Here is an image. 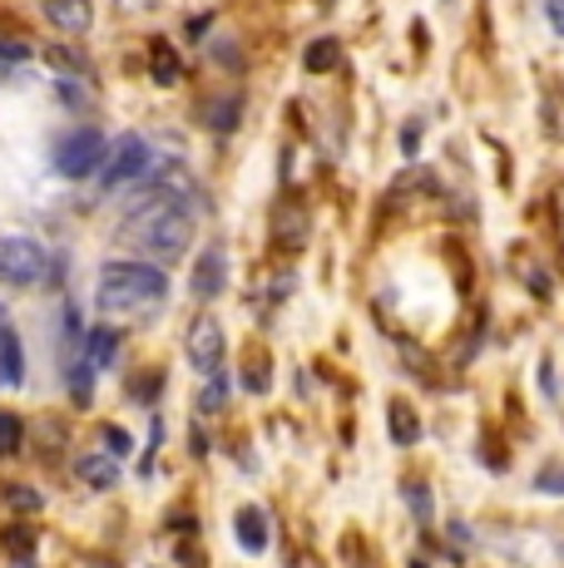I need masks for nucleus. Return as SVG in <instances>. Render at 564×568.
<instances>
[{
    "instance_id": "a878e982",
    "label": "nucleus",
    "mask_w": 564,
    "mask_h": 568,
    "mask_svg": "<svg viewBox=\"0 0 564 568\" xmlns=\"http://www.w3.org/2000/svg\"><path fill=\"white\" fill-rule=\"evenodd\" d=\"M26 45H10V40H0V60H10V64H20V60H26Z\"/></svg>"
},
{
    "instance_id": "b1692460",
    "label": "nucleus",
    "mask_w": 564,
    "mask_h": 568,
    "mask_svg": "<svg viewBox=\"0 0 564 568\" xmlns=\"http://www.w3.org/2000/svg\"><path fill=\"white\" fill-rule=\"evenodd\" d=\"M525 282H530V292H535V297H550V277L540 267H530L525 272Z\"/></svg>"
},
{
    "instance_id": "a211bd4d",
    "label": "nucleus",
    "mask_w": 564,
    "mask_h": 568,
    "mask_svg": "<svg viewBox=\"0 0 564 568\" xmlns=\"http://www.w3.org/2000/svg\"><path fill=\"white\" fill-rule=\"evenodd\" d=\"M6 499L20 509V515H40V505H46L40 489H26V485H6Z\"/></svg>"
},
{
    "instance_id": "f03ea898",
    "label": "nucleus",
    "mask_w": 564,
    "mask_h": 568,
    "mask_svg": "<svg viewBox=\"0 0 564 568\" xmlns=\"http://www.w3.org/2000/svg\"><path fill=\"white\" fill-rule=\"evenodd\" d=\"M169 297V272L159 262H110L94 287V307L100 312H139Z\"/></svg>"
},
{
    "instance_id": "4be33fe9",
    "label": "nucleus",
    "mask_w": 564,
    "mask_h": 568,
    "mask_svg": "<svg viewBox=\"0 0 564 568\" xmlns=\"http://www.w3.org/2000/svg\"><path fill=\"white\" fill-rule=\"evenodd\" d=\"M129 445H134V440H129L124 430H114V425H104V450H110V455H129Z\"/></svg>"
},
{
    "instance_id": "aec40b11",
    "label": "nucleus",
    "mask_w": 564,
    "mask_h": 568,
    "mask_svg": "<svg viewBox=\"0 0 564 568\" xmlns=\"http://www.w3.org/2000/svg\"><path fill=\"white\" fill-rule=\"evenodd\" d=\"M406 505H411V515H416V519H431V495H426V485H406Z\"/></svg>"
},
{
    "instance_id": "9b49d317",
    "label": "nucleus",
    "mask_w": 564,
    "mask_h": 568,
    "mask_svg": "<svg viewBox=\"0 0 564 568\" xmlns=\"http://www.w3.org/2000/svg\"><path fill=\"white\" fill-rule=\"evenodd\" d=\"M74 475H80L84 485H94V489H110L119 479V465L110 460V455H84V460L74 465Z\"/></svg>"
},
{
    "instance_id": "c85d7f7f",
    "label": "nucleus",
    "mask_w": 564,
    "mask_h": 568,
    "mask_svg": "<svg viewBox=\"0 0 564 568\" xmlns=\"http://www.w3.org/2000/svg\"><path fill=\"white\" fill-rule=\"evenodd\" d=\"M16 568H36V564H30V559H26V564H16Z\"/></svg>"
},
{
    "instance_id": "9d476101",
    "label": "nucleus",
    "mask_w": 564,
    "mask_h": 568,
    "mask_svg": "<svg viewBox=\"0 0 564 568\" xmlns=\"http://www.w3.org/2000/svg\"><path fill=\"white\" fill-rule=\"evenodd\" d=\"M233 529H238V539H243V549L248 554H263L268 549V519H263V509L258 505H243L233 515Z\"/></svg>"
},
{
    "instance_id": "7c9ffc66",
    "label": "nucleus",
    "mask_w": 564,
    "mask_h": 568,
    "mask_svg": "<svg viewBox=\"0 0 564 568\" xmlns=\"http://www.w3.org/2000/svg\"><path fill=\"white\" fill-rule=\"evenodd\" d=\"M322 6H338V0H322Z\"/></svg>"
},
{
    "instance_id": "2eb2a0df",
    "label": "nucleus",
    "mask_w": 564,
    "mask_h": 568,
    "mask_svg": "<svg viewBox=\"0 0 564 568\" xmlns=\"http://www.w3.org/2000/svg\"><path fill=\"white\" fill-rule=\"evenodd\" d=\"M149 64H154V80L159 84H179V54H173L164 40H154V50H149Z\"/></svg>"
},
{
    "instance_id": "0eeeda50",
    "label": "nucleus",
    "mask_w": 564,
    "mask_h": 568,
    "mask_svg": "<svg viewBox=\"0 0 564 568\" xmlns=\"http://www.w3.org/2000/svg\"><path fill=\"white\" fill-rule=\"evenodd\" d=\"M223 282H228V257H223V247H203L199 262H193V277H189V292L199 302H213L223 292Z\"/></svg>"
},
{
    "instance_id": "7ed1b4c3",
    "label": "nucleus",
    "mask_w": 564,
    "mask_h": 568,
    "mask_svg": "<svg viewBox=\"0 0 564 568\" xmlns=\"http://www.w3.org/2000/svg\"><path fill=\"white\" fill-rule=\"evenodd\" d=\"M50 272V253L36 237H0V282L6 287H36Z\"/></svg>"
},
{
    "instance_id": "6e6552de",
    "label": "nucleus",
    "mask_w": 564,
    "mask_h": 568,
    "mask_svg": "<svg viewBox=\"0 0 564 568\" xmlns=\"http://www.w3.org/2000/svg\"><path fill=\"white\" fill-rule=\"evenodd\" d=\"M26 381V346H20V332L10 326L6 307H0V386L16 390Z\"/></svg>"
},
{
    "instance_id": "412c9836",
    "label": "nucleus",
    "mask_w": 564,
    "mask_h": 568,
    "mask_svg": "<svg viewBox=\"0 0 564 568\" xmlns=\"http://www.w3.org/2000/svg\"><path fill=\"white\" fill-rule=\"evenodd\" d=\"M223 396H228V381H223V376H213V381H209V390L199 396V406H203V410H219V406H223Z\"/></svg>"
},
{
    "instance_id": "bb28decb",
    "label": "nucleus",
    "mask_w": 564,
    "mask_h": 568,
    "mask_svg": "<svg viewBox=\"0 0 564 568\" xmlns=\"http://www.w3.org/2000/svg\"><path fill=\"white\" fill-rule=\"evenodd\" d=\"M540 381H545V396H555V366H550V362H540Z\"/></svg>"
},
{
    "instance_id": "5701e85b",
    "label": "nucleus",
    "mask_w": 564,
    "mask_h": 568,
    "mask_svg": "<svg viewBox=\"0 0 564 568\" xmlns=\"http://www.w3.org/2000/svg\"><path fill=\"white\" fill-rule=\"evenodd\" d=\"M545 16H550V30L564 36V0H545Z\"/></svg>"
},
{
    "instance_id": "423d86ee",
    "label": "nucleus",
    "mask_w": 564,
    "mask_h": 568,
    "mask_svg": "<svg viewBox=\"0 0 564 568\" xmlns=\"http://www.w3.org/2000/svg\"><path fill=\"white\" fill-rule=\"evenodd\" d=\"M189 366L203 376H219L223 371V326L213 316H199L189 332Z\"/></svg>"
},
{
    "instance_id": "1a4fd4ad",
    "label": "nucleus",
    "mask_w": 564,
    "mask_h": 568,
    "mask_svg": "<svg viewBox=\"0 0 564 568\" xmlns=\"http://www.w3.org/2000/svg\"><path fill=\"white\" fill-rule=\"evenodd\" d=\"M40 10H46V20L56 30H64V36H84L94 20L90 0H40Z\"/></svg>"
},
{
    "instance_id": "20e7f679",
    "label": "nucleus",
    "mask_w": 564,
    "mask_h": 568,
    "mask_svg": "<svg viewBox=\"0 0 564 568\" xmlns=\"http://www.w3.org/2000/svg\"><path fill=\"white\" fill-rule=\"evenodd\" d=\"M104 154H110V139H104L100 129H74V134L60 139L56 169H60V179H90L104 163Z\"/></svg>"
},
{
    "instance_id": "f257e3e1",
    "label": "nucleus",
    "mask_w": 564,
    "mask_h": 568,
    "mask_svg": "<svg viewBox=\"0 0 564 568\" xmlns=\"http://www.w3.org/2000/svg\"><path fill=\"white\" fill-rule=\"evenodd\" d=\"M189 237H193V213L179 189L149 193V199L139 207H129V217H124V243L139 247V253L149 262H159V267H169V262H179L189 253Z\"/></svg>"
},
{
    "instance_id": "dca6fc26",
    "label": "nucleus",
    "mask_w": 564,
    "mask_h": 568,
    "mask_svg": "<svg viewBox=\"0 0 564 568\" xmlns=\"http://www.w3.org/2000/svg\"><path fill=\"white\" fill-rule=\"evenodd\" d=\"M20 440H26V425H20V415L0 410V455H16Z\"/></svg>"
},
{
    "instance_id": "f3484780",
    "label": "nucleus",
    "mask_w": 564,
    "mask_h": 568,
    "mask_svg": "<svg viewBox=\"0 0 564 568\" xmlns=\"http://www.w3.org/2000/svg\"><path fill=\"white\" fill-rule=\"evenodd\" d=\"M6 549L20 554V559H30V554H36V529H26V524H10V529H6Z\"/></svg>"
},
{
    "instance_id": "cd10ccee",
    "label": "nucleus",
    "mask_w": 564,
    "mask_h": 568,
    "mask_svg": "<svg viewBox=\"0 0 564 568\" xmlns=\"http://www.w3.org/2000/svg\"><path fill=\"white\" fill-rule=\"evenodd\" d=\"M209 20H213V16H199V20H189V40H199L203 30H209Z\"/></svg>"
},
{
    "instance_id": "6ab92c4d",
    "label": "nucleus",
    "mask_w": 564,
    "mask_h": 568,
    "mask_svg": "<svg viewBox=\"0 0 564 568\" xmlns=\"http://www.w3.org/2000/svg\"><path fill=\"white\" fill-rule=\"evenodd\" d=\"M535 489L540 495H564V465H550L535 475Z\"/></svg>"
},
{
    "instance_id": "393cba45",
    "label": "nucleus",
    "mask_w": 564,
    "mask_h": 568,
    "mask_svg": "<svg viewBox=\"0 0 564 568\" xmlns=\"http://www.w3.org/2000/svg\"><path fill=\"white\" fill-rule=\"evenodd\" d=\"M416 144H421V124H406L401 129V154H416Z\"/></svg>"
},
{
    "instance_id": "4468645a",
    "label": "nucleus",
    "mask_w": 564,
    "mask_h": 568,
    "mask_svg": "<svg viewBox=\"0 0 564 568\" xmlns=\"http://www.w3.org/2000/svg\"><path fill=\"white\" fill-rule=\"evenodd\" d=\"M114 346H119V336L100 326V332H90V342H84L80 356H84V362H90L94 371H104V366H114Z\"/></svg>"
},
{
    "instance_id": "ddd939ff",
    "label": "nucleus",
    "mask_w": 564,
    "mask_h": 568,
    "mask_svg": "<svg viewBox=\"0 0 564 568\" xmlns=\"http://www.w3.org/2000/svg\"><path fill=\"white\" fill-rule=\"evenodd\" d=\"M386 415H392V440L396 445H416L421 440V420H416V410H411L406 400H392V410Z\"/></svg>"
},
{
    "instance_id": "c756f323",
    "label": "nucleus",
    "mask_w": 564,
    "mask_h": 568,
    "mask_svg": "<svg viewBox=\"0 0 564 568\" xmlns=\"http://www.w3.org/2000/svg\"><path fill=\"white\" fill-rule=\"evenodd\" d=\"M411 568H426V564H421V559H416V564H411Z\"/></svg>"
},
{
    "instance_id": "39448f33",
    "label": "nucleus",
    "mask_w": 564,
    "mask_h": 568,
    "mask_svg": "<svg viewBox=\"0 0 564 568\" xmlns=\"http://www.w3.org/2000/svg\"><path fill=\"white\" fill-rule=\"evenodd\" d=\"M144 169H149V149H144V139H139V134H119V139H114V149L104 154L100 189H104V193L124 189V183H134Z\"/></svg>"
},
{
    "instance_id": "f8f14e48",
    "label": "nucleus",
    "mask_w": 564,
    "mask_h": 568,
    "mask_svg": "<svg viewBox=\"0 0 564 568\" xmlns=\"http://www.w3.org/2000/svg\"><path fill=\"white\" fill-rule=\"evenodd\" d=\"M338 60H342V45H338V40H312V45L302 50V70H308V74L338 70Z\"/></svg>"
}]
</instances>
